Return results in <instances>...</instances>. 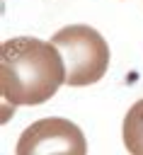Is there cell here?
<instances>
[{"instance_id":"cell-1","label":"cell","mask_w":143,"mask_h":155,"mask_svg":"<svg viewBox=\"0 0 143 155\" xmlns=\"http://www.w3.org/2000/svg\"><path fill=\"white\" fill-rule=\"evenodd\" d=\"M65 85L61 51L44 39L17 36L0 46V94L7 107H34L48 102Z\"/></svg>"},{"instance_id":"cell-2","label":"cell","mask_w":143,"mask_h":155,"mask_svg":"<svg viewBox=\"0 0 143 155\" xmlns=\"http://www.w3.org/2000/svg\"><path fill=\"white\" fill-rule=\"evenodd\" d=\"M65 63V85L85 87L104 78L109 68V44L87 24H68L51 36Z\"/></svg>"},{"instance_id":"cell-3","label":"cell","mask_w":143,"mask_h":155,"mask_svg":"<svg viewBox=\"0 0 143 155\" xmlns=\"http://www.w3.org/2000/svg\"><path fill=\"white\" fill-rule=\"evenodd\" d=\"M15 155H87V140L73 121L46 116L19 133Z\"/></svg>"},{"instance_id":"cell-4","label":"cell","mask_w":143,"mask_h":155,"mask_svg":"<svg viewBox=\"0 0 143 155\" xmlns=\"http://www.w3.org/2000/svg\"><path fill=\"white\" fill-rule=\"evenodd\" d=\"M121 136H124V145L131 155H141L143 150V99H138L124 116L121 124Z\"/></svg>"},{"instance_id":"cell-5","label":"cell","mask_w":143,"mask_h":155,"mask_svg":"<svg viewBox=\"0 0 143 155\" xmlns=\"http://www.w3.org/2000/svg\"><path fill=\"white\" fill-rule=\"evenodd\" d=\"M141 155H143V150H141Z\"/></svg>"}]
</instances>
